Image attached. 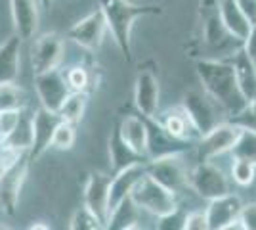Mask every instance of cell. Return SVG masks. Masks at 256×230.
<instances>
[{
	"label": "cell",
	"instance_id": "obj_2",
	"mask_svg": "<svg viewBox=\"0 0 256 230\" xmlns=\"http://www.w3.org/2000/svg\"><path fill=\"white\" fill-rule=\"evenodd\" d=\"M98 8L106 18L107 31L126 60L132 58V29L136 20L162 12L155 4H134L130 0H98Z\"/></svg>",
	"mask_w": 256,
	"mask_h": 230
},
{
	"label": "cell",
	"instance_id": "obj_18",
	"mask_svg": "<svg viewBox=\"0 0 256 230\" xmlns=\"http://www.w3.org/2000/svg\"><path fill=\"white\" fill-rule=\"evenodd\" d=\"M146 175V161L142 163L128 165L124 169H120L111 176V184H109V211L118 205L122 199L130 197L134 186L138 184V180Z\"/></svg>",
	"mask_w": 256,
	"mask_h": 230
},
{
	"label": "cell",
	"instance_id": "obj_3",
	"mask_svg": "<svg viewBox=\"0 0 256 230\" xmlns=\"http://www.w3.org/2000/svg\"><path fill=\"white\" fill-rule=\"evenodd\" d=\"M178 194H174L172 190L164 188L160 182H157L153 176H150L148 173L138 180V184L132 190V201L140 207V211H146L153 215L155 219L168 215L174 209L178 207Z\"/></svg>",
	"mask_w": 256,
	"mask_h": 230
},
{
	"label": "cell",
	"instance_id": "obj_33",
	"mask_svg": "<svg viewBox=\"0 0 256 230\" xmlns=\"http://www.w3.org/2000/svg\"><path fill=\"white\" fill-rule=\"evenodd\" d=\"M65 81L71 90H78V92H88V87H90V81L92 77L88 73V69L82 66H73L69 67L64 73Z\"/></svg>",
	"mask_w": 256,
	"mask_h": 230
},
{
	"label": "cell",
	"instance_id": "obj_24",
	"mask_svg": "<svg viewBox=\"0 0 256 230\" xmlns=\"http://www.w3.org/2000/svg\"><path fill=\"white\" fill-rule=\"evenodd\" d=\"M142 161H146V159L142 155H138L120 138L118 127H115L113 132H111V136H109V163H111V169L117 173V171L124 169L128 165L142 163Z\"/></svg>",
	"mask_w": 256,
	"mask_h": 230
},
{
	"label": "cell",
	"instance_id": "obj_22",
	"mask_svg": "<svg viewBox=\"0 0 256 230\" xmlns=\"http://www.w3.org/2000/svg\"><path fill=\"white\" fill-rule=\"evenodd\" d=\"M218 12H220V20L228 29V33L243 43L250 31V22L237 6V2L235 0H218Z\"/></svg>",
	"mask_w": 256,
	"mask_h": 230
},
{
	"label": "cell",
	"instance_id": "obj_20",
	"mask_svg": "<svg viewBox=\"0 0 256 230\" xmlns=\"http://www.w3.org/2000/svg\"><path fill=\"white\" fill-rule=\"evenodd\" d=\"M22 64V37L12 35L0 44V85L16 83Z\"/></svg>",
	"mask_w": 256,
	"mask_h": 230
},
{
	"label": "cell",
	"instance_id": "obj_6",
	"mask_svg": "<svg viewBox=\"0 0 256 230\" xmlns=\"http://www.w3.org/2000/svg\"><path fill=\"white\" fill-rule=\"evenodd\" d=\"M182 108L188 111L199 134L208 132L218 123L228 119L224 108L212 100L204 90H188L182 100Z\"/></svg>",
	"mask_w": 256,
	"mask_h": 230
},
{
	"label": "cell",
	"instance_id": "obj_29",
	"mask_svg": "<svg viewBox=\"0 0 256 230\" xmlns=\"http://www.w3.org/2000/svg\"><path fill=\"white\" fill-rule=\"evenodd\" d=\"M230 153L232 157H243V159L256 163V131L241 127V134Z\"/></svg>",
	"mask_w": 256,
	"mask_h": 230
},
{
	"label": "cell",
	"instance_id": "obj_9",
	"mask_svg": "<svg viewBox=\"0 0 256 230\" xmlns=\"http://www.w3.org/2000/svg\"><path fill=\"white\" fill-rule=\"evenodd\" d=\"M107 35V23L106 18L100 8H96L94 12H90L88 16H84L82 20L69 29L67 37L80 48H84L88 52H96L102 48V44L106 41Z\"/></svg>",
	"mask_w": 256,
	"mask_h": 230
},
{
	"label": "cell",
	"instance_id": "obj_17",
	"mask_svg": "<svg viewBox=\"0 0 256 230\" xmlns=\"http://www.w3.org/2000/svg\"><path fill=\"white\" fill-rule=\"evenodd\" d=\"M243 207V201L237 194H224L220 197L208 199V205L204 209L208 230H224L230 220L239 217Z\"/></svg>",
	"mask_w": 256,
	"mask_h": 230
},
{
	"label": "cell",
	"instance_id": "obj_27",
	"mask_svg": "<svg viewBox=\"0 0 256 230\" xmlns=\"http://www.w3.org/2000/svg\"><path fill=\"white\" fill-rule=\"evenodd\" d=\"M86 106H88V92H78V90H71L64 100L62 108L58 110L62 121H67L71 125L80 123L84 117Z\"/></svg>",
	"mask_w": 256,
	"mask_h": 230
},
{
	"label": "cell",
	"instance_id": "obj_15",
	"mask_svg": "<svg viewBox=\"0 0 256 230\" xmlns=\"http://www.w3.org/2000/svg\"><path fill=\"white\" fill-rule=\"evenodd\" d=\"M109 184H111V175L92 173L88 176L82 192L84 205L104 222V226L109 217Z\"/></svg>",
	"mask_w": 256,
	"mask_h": 230
},
{
	"label": "cell",
	"instance_id": "obj_1",
	"mask_svg": "<svg viewBox=\"0 0 256 230\" xmlns=\"http://www.w3.org/2000/svg\"><path fill=\"white\" fill-rule=\"evenodd\" d=\"M195 69L203 90L224 108L228 119H234L235 115L245 110L248 102L237 85L234 66L230 60L204 58L197 62Z\"/></svg>",
	"mask_w": 256,
	"mask_h": 230
},
{
	"label": "cell",
	"instance_id": "obj_21",
	"mask_svg": "<svg viewBox=\"0 0 256 230\" xmlns=\"http://www.w3.org/2000/svg\"><path fill=\"white\" fill-rule=\"evenodd\" d=\"M117 127L120 138L148 161V123H146V117L126 115Z\"/></svg>",
	"mask_w": 256,
	"mask_h": 230
},
{
	"label": "cell",
	"instance_id": "obj_34",
	"mask_svg": "<svg viewBox=\"0 0 256 230\" xmlns=\"http://www.w3.org/2000/svg\"><path fill=\"white\" fill-rule=\"evenodd\" d=\"M184 217H186V213L182 211V207L174 209L172 213L168 215H162V217H157V228L159 230H176V228H184Z\"/></svg>",
	"mask_w": 256,
	"mask_h": 230
},
{
	"label": "cell",
	"instance_id": "obj_32",
	"mask_svg": "<svg viewBox=\"0 0 256 230\" xmlns=\"http://www.w3.org/2000/svg\"><path fill=\"white\" fill-rule=\"evenodd\" d=\"M69 228L71 230H102L106 228L104 222L98 219L96 215L90 211V209L82 205L80 209H76L71 217V222H69Z\"/></svg>",
	"mask_w": 256,
	"mask_h": 230
},
{
	"label": "cell",
	"instance_id": "obj_42",
	"mask_svg": "<svg viewBox=\"0 0 256 230\" xmlns=\"http://www.w3.org/2000/svg\"><path fill=\"white\" fill-rule=\"evenodd\" d=\"M38 2H40V4H42L44 8H48V6H50V4H52V0H38Z\"/></svg>",
	"mask_w": 256,
	"mask_h": 230
},
{
	"label": "cell",
	"instance_id": "obj_5",
	"mask_svg": "<svg viewBox=\"0 0 256 230\" xmlns=\"http://www.w3.org/2000/svg\"><path fill=\"white\" fill-rule=\"evenodd\" d=\"M146 173L153 176L164 188L172 190L174 194H180L186 188H190V167L184 159V152L160 155L155 159L146 161Z\"/></svg>",
	"mask_w": 256,
	"mask_h": 230
},
{
	"label": "cell",
	"instance_id": "obj_25",
	"mask_svg": "<svg viewBox=\"0 0 256 230\" xmlns=\"http://www.w3.org/2000/svg\"><path fill=\"white\" fill-rule=\"evenodd\" d=\"M140 220V207L132 201V197L122 199L118 205L109 211V217H107L106 228L113 230H130V228H138Z\"/></svg>",
	"mask_w": 256,
	"mask_h": 230
},
{
	"label": "cell",
	"instance_id": "obj_35",
	"mask_svg": "<svg viewBox=\"0 0 256 230\" xmlns=\"http://www.w3.org/2000/svg\"><path fill=\"white\" fill-rule=\"evenodd\" d=\"M22 111L23 110H4L0 111V140L4 136H8L16 125L20 123V117H22Z\"/></svg>",
	"mask_w": 256,
	"mask_h": 230
},
{
	"label": "cell",
	"instance_id": "obj_13",
	"mask_svg": "<svg viewBox=\"0 0 256 230\" xmlns=\"http://www.w3.org/2000/svg\"><path fill=\"white\" fill-rule=\"evenodd\" d=\"M62 123V117L58 111H50L46 108H38L32 113V144L29 148V159L36 161L50 146L56 127Z\"/></svg>",
	"mask_w": 256,
	"mask_h": 230
},
{
	"label": "cell",
	"instance_id": "obj_7",
	"mask_svg": "<svg viewBox=\"0 0 256 230\" xmlns=\"http://www.w3.org/2000/svg\"><path fill=\"white\" fill-rule=\"evenodd\" d=\"M188 180L193 192L206 201L232 192L226 173L212 161H197L193 167H190Z\"/></svg>",
	"mask_w": 256,
	"mask_h": 230
},
{
	"label": "cell",
	"instance_id": "obj_30",
	"mask_svg": "<svg viewBox=\"0 0 256 230\" xmlns=\"http://www.w3.org/2000/svg\"><path fill=\"white\" fill-rule=\"evenodd\" d=\"M230 173H232V178L237 186H250L256 178V163L243 159V157H234Z\"/></svg>",
	"mask_w": 256,
	"mask_h": 230
},
{
	"label": "cell",
	"instance_id": "obj_28",
	"mask_svg": "<svg viewBox=\"0 0 256 230\" xmlns=\"http://www.w3.org/2000/svg\"><path fill=\"white\" fill-rule=\"evenodd\" d=\"M27 96L16 83L0 85V111L4 110H25Z\"/></svg>",
	"mask_w": 256,
	"mask_h": 230
},
{
	"label": "cell",
	"instance_id": "obj_14",
	"mask_svg": "<svg viewBox=\"0 0 256 230\" xmlns=\"http://www.w3.org/2000/svg\"><path fill=\"white\" fill-rule=\"evenodd\" d=\"M160 85L151 69H142L134 83V106L142 117H155L159 111Z\"/></svg>",
	"mask_w": 256,
	"mask_h": 230
},
{
	"label": "cell",
	"instance_id": "obj_37",
	"mask_svg": "<svg viewBox=\"0 0 256 230\" xmlns=\"http://www.w3.org/2000/svg\"><path fill=\"white\" fill-rule=\"evenodd\" d=\"M182 230H208L206 224V215L204 211H190L184 217V228Z\"/></svg>",
	"mask_w": 256,
	"mask_h": 230
},
{
	"label": "cell",
	"instance_id": "obj_23",
	"mask_svg": "<svg viewBox=\"0 0 256 230\" xmlns=\"http://www.w3.org/2000/svg\"><path fill=\"white\" fill-rule=\"evenodd\" d=\"M232 66L235 71V79L237 85L241 88L243 96L246 98V102L256 98V66L246 58V54L243 52V48H237V52L232 56Z\"/></svg>",
	"mask_w": 256,
	"mask_h": 230
},
{
	"label": "cell",
	"instance_id": "obj_40",
	"mask_svg": "<svg viewBox=\"0 0 256 230\" xmlns=\"http://www.w3.org/2000/svg\"><path fill=\"white\" fill-rule=\"evenodd\" d=\"M237 6L241 8V12L245 14V18L252 23H256V0H235Z\"/></svg>",
	"mask_w": 256,
	"mask_h": 230
},
{
	"label": "cell",
	"instance_id": "obj_31",
	"mask_svg": "<svg viewBox=\"0 0 256 230\" xmlns=\"http://www.w3.org/2000/svg\"><path fill=\"white\" fill-rule=\"evenodd\" d=\"M75 140H76L75 125H71V123H67V121H62V123L56 127V131H54L52 148L60 150V152H67V150H71V148L75 146Z\"/></svg>",
	"mask_w": 256,
	"mask_h": 230
},
{
	"label": "cell",
	"instance_id": "obj_11",
	"mask_svg": "<svg viewBox=\"0 0 256 230\" xmlns=\"http://www.w3.org/2000/svg\"><path fill=\"white\" fill-rule=\"evenodd\" d=\"M64 60V39L58 33H44L31 48L32 75L58 69Z\"/></svg>",
	"mask_w": 256,
	"mask_h": 230
},
{
	"label": "cell",
	"instance_id": "obj_4",
	"mask_svg": "<svg viewBox=\"0 0 256 230\" xmlns=\"http://www.w3.org/2000/svg\"><path fill=\"white\" fill-rule=\"evenodd\" d=\"M29 153H18L12 161L0 169V211L4 215H16L23 182L29 173Z\"/></svg>",
	"mask_w": 256,
	"mask_h": 230
},
{
	"label": "cell",
	"instance_id": "obj_10",
	"mask_svg": "<svg viewBox=\"0 0 256 230\" xmlns=\"http://www.w3.org/2000/svg\"><path fill=\"white\" fill-rule=\"evenodd\" d=\"M201 25H203V41L210 50H224L230 44L241 43L228 33L220 20L218 0H201Z\"/></svg>",
	"mask_w": 256,
	"mask_h": 230
},
{
	"label": "cell",
	"instance_id": "obj_26",
	"mask_svg": "<svg viewBox=\"0 0 256 230\" xmlns=\"http://www.w3.org/2000/svg\"><path fill=\"white\" fill-rule=\"evenodd\" d=\"M0 144L14 153L29 152V148H31L32 144V115L25 113V110H23L20 123L16 125V129L8 136H4L0 140Z\"/></svg>",
	"mask_w": 256,
	"mask_h": 230
},
{
	"label": "cell",
	"instance_id": "obj_38",
	"mask_svg": "<svg viewBox=\"0 0 256 230\" xmlns=\"http://www.w3.org/2000/svg\"><path fill=\"white\" fill-rule=\"evenodd\" d=\"M241 48H243V52L246 54V58L256 66V23L250 25V31L245 37V41L241 43Z\"/></svg>",
	"mask_w": 256,
	"mask_h": 230
},
{
	"label": "cell",
	"instance_id": "obj_19",
	"mask_svg": "<svg viewBox=\"0 0 256 230\" xmlns=\"http://www.w3.org/2000/svg\"><path fill=\"white\" fill-rule=\"evenodd\" d=\"M12 20L16 35L25 39H32L38 29V2L36 0H10Z\"/></svg>",
	"mask_w": 256,
	"mask_h": 230
},
{
	"label": "cell",
	"instance_id": "obj_39",
	"mask_svg": "<svg viewBox=\"0 0 256 230\" xmlns=\"http://www.w3.org/2000/svg\"><path fill=\"white\" fill-rule=\"evenodd\" d=\"M239 217L245 224V230H256V201L243 203Z\"/></svg>",
	"mask_w": 256,
	"mask_h": 230
},
{
	"label": "cell",
	"instance_id": "obj_41",
	"mask_svg": "<svg viewBox=\"0 0 256 230\" xmlns=\"http://www.w3.org/2000/svg\"><path fill=\"white\" fill-rule=\"evenodd\" d=\"M31 228L34 230V228H50L48 224H31Z\"/></svg>",
	"mask_w": 256,
	"mask_h": 230
},
{
	"label": "cell",
	"instance_id": "obj_16",
	"mask_svg": "<svg viewBox=\"0 0 256 230\" xmlns=\"http://www.w3.org/2000/svg\"><path fill=\"white\" fill-rule=\"evenodd\" d=\"M153 119L159 123L160 127L166 131V134H170L172 138H176V140H180V142H192V140H199V132L195 129V125H193V121L190 119V115H188V111L180 106H176V108H170V110H166L164 113H160V115H155Z\"/></svg>",
	"mask_w": 256,
	"mask_h": 230
},
{
	"label": "cell",
	"instance_id": "obj_36",
	"mask_svg": "<svg viewBox=\"0 0 256 230\" xmlns=\"http://www.w3.org/2000/svg\"><path fill=\"white\" fill-rule=\"evenodd\" d=\"M230 121H234V123L241 125V127H245V129H252V131H256V98L250 100V102L246 104L245 110Z\"/></svg>",
	"mask_w": 256,
	"mask_h": 230
},
{
	"label": "cell",
	"instance_id": "obj_12",
	"mask_svg": "<svg viewBox=\"0 0 256 230\" xmlns=\"http://www.w3.org/2000/svg\"><path fill=\"white\" fill-rule=\"evenodd\" d=\"M34 88L40 100V106L50 111L60 110L67 94L71 92V88L65 81V75L60 69H50V71L34 75Z\"/></svg>",
	"mask_w": 256,
	"mask_h": 230
},
{
	"label": "cell",
	"instance_id": "obj_8",
	"mask_svg": "<svg viewBox=\"0 0 256 230\" xmlns=\"http://www.w3.org/2000/svg\"><path fill=\"white\" fill-rule=\"evenodd\" d=\"M241 134V125L226 119L204 132L197 140V155L199 161H212L216 157L230 153Z\"/></svg>",
	"mask_w": 256,
	"mask_h": 230
}]
</instances>
